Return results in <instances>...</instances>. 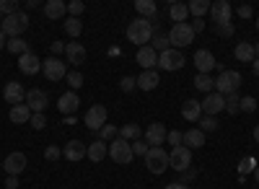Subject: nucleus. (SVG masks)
<instances>
[{
	"instance_id": "nucleus-57",
	"label": "nucleus",
	"mask_w": 259,
	"mask_h": 189,
	"mask_svg": "<svg viewBox=\"0 0 259 189\" xmlns=\"http://www.w3.org/2000/svg\"><path fill=\"white\" fill-rule=\"evenodd\" d=\"M166 189H189L187 184H182V181H174V184H168Z\"/></svg>"
},
{
	"instance_id": "nucleus-40",
	"label": "nucleus",
	"mask_w": 259,
	"mask_h": 189,
	"mask_svg": "<svg viewBox=\"0 0 259 189\" xmlns=\"http://www.w3.org/2000/svg\"><path fill=\"white\" fill-rule=\"evenodd\" d=\"M96 135H99V140H104V143H106L109 137H114V140H117V137H119V130L114 127V124H109V122H106V124H104V127H101Z\"/></svg>"
},
{
	"instance_id": "nucleus-39",
	"label": "nucleus",
	"mask_w": 259,
	"mask_h": 189,
	"mask_svg": "<svg viewBox=\"0 0 259 189\" xmlns=\"http://www.w3.org/2000/svg\"><path fill=\"white\" fill-rule=\"evenodd\" d=\"M150 47H153L156 52H163V50H168L171 44H168V34H153V39H150Z\"/></svg>"
},
{
	"instance_id": "nucleus-25",
	"label": "nucleus",
	"mask_w": 259,
	"mask_h": 189,
	"mask_svg": "<svg viewBox=\"0 0 259 189\" xmlns=\"http://www.w3.org/2000/svg\"><path fill=\"white\" fill-rule=\"evenodd\" d=\"M65 55H68L70 65H83V62H85V47L80 44V41H70V44H65Z\"/></svg>"
},
{
	"instance_id": "nucleus-17",
	"label": "nucleus",
	"mask_w": 259,
	"mask_h": 189,
	"mask_svg": "<svg viewBox=\"0 0 259 189\" xmlns=\"http://www.w3.org/2000/svg\"><path fill=\"white\" fill-rule=\"evenodd\" d=\"M3 99L11 104V107H16V104L26 101V91H24V86H21L18 80H11V83H6V88H3Z\"/></svg>"
},
{
	"instance_id": "nucleus-32",
	"label": "nucleus",
	"mask_w": 259,
	"mask_h": 189,
	"mask_svg": "<svg viewBox=\"0 0 259 189\" xmlns=\"http://www.w3.org/2000/svg\"><path fill=\"white\" fill-rule=\"evenodd\" d=\"M194 88L202 91V93H212L215 91V78L212 75H205V73L194 75Z\"/></svg>"
},
{
	"instance_id": "nucleus-23",
	"label": "nucleus",
	"mask_w": 259,
	"mask_h": 189,
	"mask_svg": "<svg viewBox=\"0 0 259 189\" xmlns=\"http://www.w3.org/2000/svg\"><path fill=\"white\" fill-rule=\"evenodd\" d=\"M182 119H187V122H200V119H202V104L194 101V99H187V101L182 104Z\"/></svg>"
},
{
	"instance_id": "nucleus-50",
	"label": "nucleus",
	"mask_w": 259,
	"mask_h": 189,
	"mask_svg": "<svg viewBox=\"0 0 259 189\" xmlns=\"http://www.w3.org/2000/svg\"><path fill=\"white\" fill-rule=\"evenodd\" d=\"M148 151H150V148H148V143H145L143 137L133 143V153H135V156H143V158H145V153H148Z\"/></svg>"
},
{
	"instance_id": "nucleus-64",
	"label": "nucleus",
	"mask_w": 259,
	"mask_h": 189,
	"mask_svg": "<svg viewBox=\"0 0 259 189\" xmlns=\"http://www.w3.org/2000/svg\"><path fill=\"white\" fill-rule=\"evenodd\" d=\"M256 109H259V107H256Z\"/></svg>"
},
{
	"instance_id": "nucleus-22",
	"label": "nucleus",
	"mask_w": 259,
	"mask_h": 189,
	"mask_svg": "<svg viewBox=\"0 0 259 189\" xmlns=\"http://www.w3.org/2000/svg\"><path fill=\"white\" fill-rule=\"evenodd\" d=\"M135 80H138V88L148 93V91L158 88V83H161V75H158V70H143V73H140V75H138Z\"/></svg>"
},
{
	"instance_id": "nucleus-55",
	"label": "nucleus",
	"mask_w": 259,
	"mask_h": 189,
	"mask_svg": "<svg viewBox=\"0 0 259 189\" xmlns=\"http://www.w3.org/2000/svg\"><path fill=\"white\" fill-rule=\"evenodd\" d=\"M239 16L241 18H251V6H241L239 8Z\"/></svg>"
},
{
	"instance_id": "nucleus-14",
	"label": "nucleus",
	"mask_w": 259,
	"mask_h": 189,
	"mask_svg": "<svg viewBox=\"0 0 259 189\" xmlns=\"http://www.w3.org/2000/svg\"><path fill=\"white\" fill-rule=\"evenodd\" d=\"M202 104V117H215V114H221L223 109H226V96H221V93H207L205 96V101H200Z\"/></svg>"
},
{
	"instance_id": "nucleus-34",
	"label": "nucleus",
	"mask_w": 259,
	"mask_h": 189,
	"mask_svg": "<svg viewBox=\"0 0 259 189\" xmlns=\"http://www.w3.org/2000/svg\"><path fill=\"white\" fill-rule=\"evenodd\" d=\"M187 8H189L192 18H205L210 13V3H207V0H192V3H187Z\"/></svg>"
},
{
	"instance_id": "nucleus-51",
	"label": "nucleus",
	"mask_w": 259,
	"mask_h": 189,
	"mask_svg": "<svg viewBox=\"0 0 259 189\" xmlns=\"http://www.w3.org/2000/svg\"><path fill=\"white\" fill-rule=\"evenodd\" d=\"M60 156H62V151L57 148V145H47V148H45V158L47 161H57Z\"/></svg>"
},
{
	"instance_id": "nucleus-41",
	"label": "nucleus",
	"mask_w": 259,
	"mask_h": 189,
	"mask_svg": "<svg viewBox=\"0 0 259 189\" xmlns=\"http://www.w3.org/2000/svg\"><path fill=\"white\" fill-rule=\"evenodd\" d=\"M68 86H70V91H78V88L83 86V73H80V70L68 73Z\"/></svg>"
},
{
	"instance_id": "nucleus-60",
	"label": "nucleus",
	"mask_w": 259,
	"mask_h": 189,
	"mask_svg": "<svg viewBox=\"0 0 259 189\" xmlns=\"http://www.w3.org/2000/svg\"><path fill=\"white\" fill-rule=\"evenodd\" d=\"M254 143H259V124L254 127Z\"/></svg>"
},
{
	"instance_id": "nucleus-15",
	"label": "nucleus",
	"mask_w": 259,
	"mask_h": 189,
	"mask_svg": "<svg viewBox=\"0 0 259 189\" xmlns=\"http://www.w3.org/2000/svg\"><path fill=\"white\" fill-rule=\"evenodd\" d=\"M215 65H218V60L212 57L210 50H197V52H194V68H197V73L210 75L215 70Z\"/></svg>"
},
{
	"instance_id": "nucleus-27",
	"label": "nucleus",
	"mask_w": 259,
	"mask_h": 189,
	"mask_svg": "<svg viewBox=\"0 0 259 189\" xmlns=\"http://www.w3.org/2000/svg\"><path fill=\"white\" fill-rule=\"evenodd\" d=\"M41 8H45V16H47L50 21H60L65 13H68V6H65L62 0H47Z\"/></svg>"
},
{
	"instance_id": "nucleus-26",
	"label": "nucleus",
	"mask_w": 259,
	"mask_h": 189,
	"mask_svg": "<svg viewBox=\"0 0 259 189\" xmlns=\"http://www.w3.org/2000/svg\"><path fill=\"white\" fill-rule=\"evenodd\" d=\"M106 156H109V148H106L104 140H94V143L89 145V151H85V158L94 161V163H101Z\"/></svg>"
},
{
	"instance_id": "nucleus-1",
	"label": "nucleus",
	"mask_w": 259,
	"mask_h": 189,
	"mask_svg": "<svg viewBox=\"0 0 259 189\" xmlns=\"http://www.w3.org/2000/svg\"><path fill=\"white\" fill-rule=\"evenodd\" d=\"M153 34H156V26L150 24L148 18H133V21H130V26H127V39L133 41V44H138V47L150 44Z\"/></svg>"
},
{
	"instance_id": "nucleus-5",
	"label": "nucleus",
	"mask_w": 259,
	"mask_h": 189,
	"mask_svg": "<svg viewBox=\"0 0 259 189\" xmlns=\"http://www.w3.org/2000/svg\"><path fill=\"white\" fill-rule=\"evenodd\" d=\"M145 169H148L150 174L161 176V174L168 169V151H163V148H150V151L145 153Z\"/></svg>"
},
{
	"instance_id": "nucleus-10",
	"label": "nucleus",
	"mask_w": 259,
	"mask_h": 189,
	"mask_svg": "<svg viewBox=\"0 0 259 189\" xmlns=\"http://www.w3.org/2000/svg\"><path fill=\"white\" fill-rule=\"evenodd\" d=\"M41 73H45V78H50L52 83L68 78V65L60 60V57H47L45 62H41Z\"/></svg>"
},
{
	"instance_id": "nucleus-18",
	"label": "nucleus",
	"mask_w": 259,
	"mask_h": 189,
	"mask_svg": "<svg viewBox=\"0 0 259 189\" xmlns=\"http://www.w3.org/2000/svg\"><path fill=\"white\" fill-rule=\"evenodd\" d=\"M85 151H89V145H85L83 140H68V145L62 148V156L68 161H73V163H78V161L85 158Z\"/></svg>"
},
{
	"instance_id": "nucleus-45",
	"label": "nucleus",
	"mask_w": 259,
	"mask_h": 189,
	"mask_svg": "<svg viewBox=\"0 0 259 189\" xmlns=\"http://www.w3.org/2000/svg\"><path fill=\"white\" fill-rule=\"evenodd\" d=\"M83 11H85L83 0H73V3H68V13H70V18H80Z\"/></svg>"
},
{
	"instance_id": "nucleus-21",
	"label": "nucleus",
	"mask_w": 259,
	"mask_h": 189,
	"mask_svg": "<svg viewBox=\"0 0 259 189\" xmlns=\"http://www.w3.org/2000/svg\"><path fill=\"white\" fill-rule=\"evenodd\" d=\"M78 107H80V96H78L75 91H65V93L57 99V109H60L62 114H73V112H78Z\"/></svg>"
},
{
	"instance_id": "nucleus-47",
	"label": "nucleus",
	"mask_w": 259,
	"mask_h": 189,
	"mask_svg": "<svg viewBox=\"0 0 259 189\" xmlns=\"http://www.w3.org/2000/svg\"><path fill=\"white\" fill-rule=\"evenodd\" d=\"M16 11H18V3H16V0H0V13L11 16V13H16Z\"/></svg>"
},
{
	"instance_id": "nucleus-4",
	"label": "nucleus",
	"mask_w": 259,
	"mask_h": 189,
	"mask_svg": "<svg viewBox=\"0 0 259 189\" xmlns=\"http://www.w3.org/2000/svg\"><path fill=\"white\" fill-rule=\"evenodd\" d=\"M194 36H197V34L192 31L189 24H174V26H171V31H168V44H171V50H182V47H189L192 44Z\"/></svg>"
},
{
	"instance_id": "nucleus-44",
	"label": "nucleus",
	"mask_w": 259,
	"mask_h": 189,
	"mask_svg": "<svg viewBox=\"0 0 259 189\" xmlns=\"http://www.w3.org/2000/svg\"><path fill=\"white\" fill-rule=\"evenodd\" d=\"M119 88H122L124 93H133V91L138 88V80H135L133 75H124V78L119 80Z\"/></svg>"
},
{
	"instance_id": "nucleus-48",
	"label": "nucleus",
	"mask_w": 259,
	"mask_h": 189,
	"mask_svg": "<svg viewBox=\"0 0 259 189\" xmlns=\"http://www.w3.org/2000/svg\"><path fill=\"white\" fill-rule=\"evenodd\" d=\"M182 137H184V132L171 130V132L166 135V143H171V148H179V145H182Z\"/></svg>"
},
{
	"instance_id": "nucleus-43",
	"label": "nucleus",
	"mask_w": 259,
	"mask_h": 189,
	"mask_svg": "<svg viewBox=\"0 0 259 189\" xmlns=\"http://www.w3.org/2000/svg\"><path fill=\"white\" fill-rule=\"evenodd\" d=\"M200 130L202 132H215V130H218V119H215V117H202L200 119Z\"/></svg>"
},
{
	"instance_id": "nucleus-37",
	"label": "nucleus",
	"mask_w": 259,
	"mask_h": 189,
	"mask_svg": "<svg viewBox=\"0 0 259 189\" xmlns=\"http://www.w3.org/2000/svg\"><path fill=\"white\" fill-rule=\"evenodd\" d=\"M226 112H228L231 117L241 112V96H239V93H231V96H226Z\"/></svg>"
},
{
	"instance_id": "nucleus-19",
	"label": "nucleus",
	"mask_w": 259,
	"mask_h": 189,
	"mask_svg": "<svg viewBox=\"0 0 259 189\" xmlns=\"http://www.w3.org/2000/svg\"><path fill=\"white\" fill-rule=\"evenodd\" d=\"M18 70L26 73V75H36V73H41V60H39L34 52L21 55V57H18Z\"/></svg>"
},
{
	"instance_id": "nucleus-6",
	"label": "nucleus",
	"mask_w": 259,
	"mask_h": 189,
	"mask_svg": "<svg viewBox=\"0 0 259 189\" xmlns=\"http://www.w3.org/2000/svg\"><path fill=\"white\" fill-rule=\"evenodd\" d=\"M109 158H112L114 163H119V166L133 163V158H135V153H133V143H127V140H122V137L112 140V145H109Z\"/></svg>"
},
{
	"instance_id": "nucleus-13",
	"label": "nucleus",
	"mask_w": 259,
	"mask_h": 189,
	"mask_svg": "<svg viewBox=\"0 0 259 189\" xmlns=\"http://www.w3.org/2000/svg\"><path fill=\"white\" fill-rule=\"evenodd\" d=\"M166 135H168V130L163 127V124L153 122V124H148V130L143 132V140L148 143V148H161V145L166 143Z\"/></svg>"
},
{
	"instance_id": "nucleus-36",
	"label": "nucleus",
	"mask_w": 259,
	"mask_h": 189,
	"mask_svg": "<svg viewBox=\"0 0 259 189\" xmlns=\"http://www.w3.org/2000/svg\"><path fill=\"white\" fill-rule=\"evenodd\" d=\"M80 31H83V21L80 18H65V34H68V36H80Z\"/></svg>"
},
{
	"instance_id": "nucleus-20",
	"label": "nucleus",
	"mask_w": 259,
	"mask_h": 189,
	"mask_svg": "<svg viewBox=\"0 0 259 189\" xmlns=\"http://www.w3.org/2000/svg\"><path fill=\"white\" fill-rule=\"evenodd\" d=\"M26 107H29L34 114L45 112V109H47V93L41 91V88H31V91H26Z\"/></svg>"
},
{
	"instance_id": "nucleus-56",
	"label": "nucleus",
	"mask_w": 259,
	"mask_h": 189,
	"mask_svg": "<svg viewBox=\"0 0 259 189\" xmlns=\"http://www.w3.org/2000/svg\"><path fill=\"white\" fill-rule=\"evenodd\" d=\"M192 179H194V171H192V174H189V169H187V171H184V174H182V184H189V181H192Z\"/></svg>"
},
{
	"instance_id": "nucleus-49",
	"label": "nucleus",
	"mask_w": 259,
	"mask_h": 189,
	"mask_svg": "<svg viewBox=\"0 0 259 189\" xmlns=\"http://www.w3.org/2000/svg\"><path fill=\"white\" fill-rule=\"evenodd\" d=\"M215 34L223 36V39H228V36L236 34V29H233V24H221V26H215Z\"/></svg>"
},
{
	"instance_id": "nucleus-30",
	"label": "nucleus",
	"mask_w": 259,
	"mask_h": 189,
	"mask_svg": "<svg viewBox=\"0 0 259 189\" xmlns=\"http://www.w3.org/2000/svg\"><path fill=\"white\" fill-rule=\"evenodd\" d=\"M135 11L140 13V18H156V11H158V6L153 3V0H135Z\"/></svg>"
},
{
	"instance_id": "nucleus-46",
	"label": "nucleus",
	"mask_w": 259,
	"mask_h": 189,
	"mask_svg": "<svg viewBox=\"0 0 259 189\" xmlns=\"http://www.w3.org/2000/svg\"><path fill=\"white\" fill-rule=\"evenodd\" d=\"M31 127H34V130H45V127H47V117H45V112L31 114Z\"/></svg>"
},
{
	"instance_id": "nucleus-28",
	"label": "nucleus",
	"mask_w": 259,
	"mask_h": 189,
	"mask_svg": "<svg viewBox=\"0 0 259 189\" xmlns=\"http://www.w3.org/2000/svg\"><path fill=\"white\" fill-rule=\"evenodd\" d=\"M31 114H34V112L26 107V101H24V104H16V107H11V114H8V117H11L13 124H26V122H31Z\"/></svg>"
},
{
	"instance_id": "nucleus-12",
	"label": "nucleus",
	"mask_w": 259,
	"mask_h": 189,
	"mask_svg": "<svg viewBox=\"0 0 259 189\" xmlns=\"http://www.w3.org/2000/svg\"><path fill=\"white\" fill-rule=\"evenodd\" d=\"M26 166H29L26 153L13 151V153H11V156H6V161H3V171H6L8 176H18L21 171H26Z\"/></svg>"
},
{
	"instance_id": "nucleus-63",
	"label": "nucleus",
	"mask_w": 259,
	"mask_h": 189,
	"mask_svg": "<svg viewBox=\"0 0 259 189\" xmlns=\"http://www.w3.org/2000/svg\"><path fill=\"white\" fill-rule=\"evenodd\" d=\"M256 31H259V16H256Z\"/></svg>"
},
{
	"instance_id": "nucleus-54",
	"label": "nucleus",
	"mask_w": 259,
	"mask_h": 189,
	"mask_svg": "<svg viewBox=\"0 0 259 189\" xmlns=\"http://www.w3.org/2000/svg\"><path fill=\"white\" fill-rule=\"evenodd\" d=\"M52 52H55V55L65 52V41H52Z\"/></svg>"
},
{
	"instance_id": "nucleus-2",
	"label": "nucleus",
	"mask_w": 259,
	"mask_h": 189,
	"mask_svg": "<svg viewBox=\"0 0 259 189\" xmlns=\"http://www.w3.org/2000/svg\"><path fill=\"white\" fill-rule=\"evenodd\" d=\"M26 29H29V13H21V11L6 16L3 24H0V31L8 39H21V34H26Z\"/></svg>"
},
{
	"instance_id": "nucleus-24",
	"label": "nucleus",
	"mask_w": 259,
	"mask_h": 189,
	"mask_svg": "<svg viewBox=\"0 0 259 189\" xmlns=\"http://www.w3.org/2000/svg\"><path fill=\"white\" fill-rule=\"evenodd\" d=\"M205 140H207V137H205V132H202V130L192 127V130H187V132H184L182 145H184V148H189V151H194V148H202Z\"/></svg>"
},
{
	"instance_id": "nucleus-16",
	"label": "nucleus",
	"mask_w": 259,
	"mask_h": 189,
	"mask_svg": "<svg viewBox=\"0 0 259 189\" xmlns=\"http://www.w3.org/2000/svg\"><path fill=\"white\" fill-rule=\"evenodd\" d=\"M135 60H138V65H140L143 70H156V65H158V52L150 47V44H145V47L138 50Z\"/></svg>"
},
{
	"instance_id": "nucleus-3",
	"label": "nucleus",
	"mask_w": 259,
	"mask_h": 189,
	"mask_svg": "<svg viewBox=\"0 0 259 189\" xmlns=\"http://www.w3.org/2000/svg\"><path fill=\"white\" fill-rule=\"evenodd\" d=\"M241 73L239 70H226L221 73L218 78H215V93H221V96H231L241 88Z\"/></svg>"
},
{
	"instance_id": "nucleus-33",
	"label": "nucleus",
	"mask_w": 259,
	"mask_h": 189,
	"mask_svg": "<svg viewBox=\"0 0 259 189\" xmlns=\"http://www.w3.org/2000/svg\"><path fill=\"white\" fill-rule=\"evenodd\" d=\"M119 137L127 140V143H135V140L143 137V130L138 127L135 122H130V124H124V127H119Z\"/></svg>"
},
{
	"instance_id": "nucleus-29",
	"label": "nucleus",
	"mask_w": 259,
	"mask_h": 189,
	"mask_svg": "<svg viewBox=\"0 0 259 189\" xmlns=\"http://www.w3.org/2000/svg\"><path fill=\"white\" fill-rule=\"evenodd\" d=\"M187 16H189L187 3H168V18L174 24H187Z\"/></svg>"
},
{
	"instance_id": "nucleus-59",
	"label": "nucleus",
	"mask_w": 259,
	"mask_h": 189,
	"mask_svg": "<svg viewBox=\"0 0 259 189\" xmlns=\"http://www.w3.org/2000/svg\"><path fill=\"white\" fill-rule=\"evenodd\" d=\"M6 44H8V41H6V34H3V31H0V50H3Z\"/></svg>"
},
{
	"instance_id": "nucleus-53",
	"label": "nucleus",
	"mask_w": 259,
	"mask_h": 189,
	"mask_svg": "<svg viewBox=\"0 0 259 189\" xmlns=\"http://www.w3.org/2000/svg\"><path fill=\"white\" fill-rule=\"evenodd\" d=\"M6 189H18V176H8L6 179Z\"/></svg>"
},
{
	"instance_id": "nucleus-52",
	"label": "nucleus",
	"mask_w": 259,
	"mask_h": 189,
	"mask_svg": "<svg viewBox=\"0 0 259 189\" xmlns=\"http://www.w3.org/2000/svg\"><path fill=\"white\" fill-rule=\"evenodd\" d=\"M189 26H192L194 34H200V31L205 29V18H192V24H189Z\"/></svg>"
},
{
	"instance_id": "nucleus-8",
	"label": "nucleus",
	"mask_w": 259,
	"mask_h": 189,
	"mask_svg": "<svg viewBox=\"0 0 259 189\" xmlns=\"http://www.w3.org/2000/svg\"><path fill=\"white\" fill-rule=\"evenodd\" d=\"M187 65V57L182 55V50H163L158 52V68L161 70H182Z\"/></svg>"
},
{
	"instance_id": "nucleus-61",
	"label": "nucleus",
	"mask_w": 259,
	"mask_h": 189,
	"mask_svg": "<svg viewBox=\"0 0 259 189\" xmlns=\"http://www.w3.org/2000/svg\"><path fill=\"white\" fill-rule=\"evenodd\" d=\"M254 179H256V184H259V166H256V169H254Z\"/></svg>"
},
{
	"instance_id": "nucleus-31",
	"label": "nucleus",
	"mask_w": 259,
	"mask_h": 189,
	"mask_svg": "<svg viewBox=\"0 0 259 189\" xmlns=\"http://www.w3.org/2000/svg\"><path fill=\"white\" fill-rule=\"evenodd\" d=\"M233 57L239 60V62H254V44H249V41H241V44H236Z\"/></svg>"
},
{
	"instance_id": "nucleus-7",
	"label": "nucleus",
	"mask_w": 259,
	"mask_h": 189,
	"mask_svg": "<svg viewBox=\"0 0 259 189\" xmlns=\"http://www.w3.org/2000/svg\"><path fill=\"white\" fill-rule=\"evenodd\" d=\"M106 122H109V112H106V107H101V104H94V107L85 112V117H83V124L91 132H99Z\"/></svg>"
},
{
	"instance_id": "nucleus-9",
	"label": "nucleus",
	"mask_w": 259,
	"mask_h": 189,
	"mask_svg": "<svg viewBox=\"0 0 259 189\" xmlns=\"http://www.w3.org/2000/svg\"><path fill=\"white\" fill-rule=\"evenodd\" d=\"M210 16H212V26L233 24V8L228 0H215V3H210Z\"/></svg>"
},
{
	"instance_id": "nucleus-11",
	"label": "nucleus",
	"mask_w": 259,
	"mask_h": 189,
	"mask_svg": "<svg viewBox=\"0 0 259 189\" xmlns=\"http://www.w3.org/2000/svg\"><path fill=\"white\" fill-rule=\"evenodd\" d=\"M168 166H171L174 171L184 174L189 166H192V151L184 148V145H179V148H171V153H168Z\"/></svg>"
},
{
	"instance_id": "nucleus-58",
	"label": "nucleus",
	"mask_w": 259,
	"mask_h": 189,
	"mask_svg": "<svg viewBox=\"0 0 259 189\" xmlns=\"http://www.w3.org/2000/svg\"><path fill=\"white\" fill-rule=\"evenodd\" d=\"M251 65H254V75L259 78V57H254V62H251Z\"/></svg>"
},
{
	"instance_id": "nucleus-35",
	"label": "nucleus",
	"mask_w": 259,
	"mask_h": 189,
	"mask_svg": "<svg viewBox=\"0 0 259 189\" xmlns=\"http://www.w3.org/2000/svg\"><path fill=\"white\" fill-rule=\"evenodd\" d=\"M6 50L11 52V55H26V52H31V47L26 44L24 39H8V44H6Z\"/></svg>"
},
{
	"instance_id": "nucleus-38",
	"label": "nucleus",
	"mask_w": 259,
	"mask_h": 189,
	"mask_svg": "<svg viewBox=\"0 0 259 189\" xmlns=\"http://www.w3.org/2000/svg\"><path fill=\"white\" fill-rule=\"evenodd\" d=\"M254 169H256V161H254L251 156H246V158L239 163V176H241L239 181H246V174H251Z\"/></svg>"
},
{
	"instance_id": "nucleus-42",
	"label": "nucleus",
	"mask_w": 259,
	"mask_h": 189,
	"mask_svg": "<svg viewBox=\"0 0 259 189\" xmlns=\"http://www.w3.org/2000/svg\"><path fill=\"white\" fill-rule=\"evenodd\" d=\"M256 107H259V101H256L254 96H241V112H244V114H251Z\"/></svg>"
},
{
	"instance_id": "nucleus-62",
	"label": "nucleus",
	"mask_w": 259,
	"mask_h": 189,
	"mask_svg": "<svg viewBox=\"0 0 259 189\" xmlns=\"http://www.w3.org/2000/svg\"><path fill=\"white\" fill-rule=\"evenodd\" d=\"M254 55L259 57V41H256V44H254Z\"/></svg>"
}]
</instances>
